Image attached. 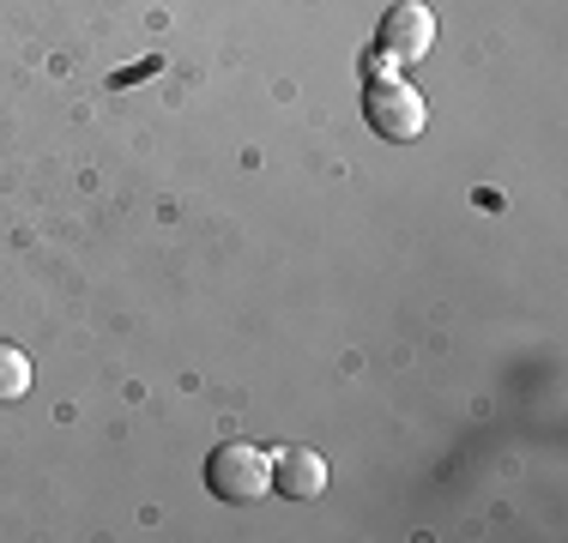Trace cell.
Instances as JSON below:
<instances>
[{"mask_svg":"<svg viewBox=\"0 0 568 543\" xmlns=\"http://www.w3.org/2000/svg\"><path fill=\"white\" fill-rule=\"evenodd\" d=\"M363 121H369V133H382V140H417L429 121V103L417 98L412 85H399V79H375L369 91H363Z\"/></svg>","mask_w":568,"mask_h":543,"instance_id":"cell-2","label":"cell"},{"mask_svg":"<svg viewBox=\"0 0 568 543\" xmlns=\"http://www.w3.org/2000/svg\"><path fill=\"white\" fill-rule=\"evenodd\" d=\"M382 49L394 54V61H424V54L436 49V12H429L424 0H399L382 19Z\"/></svg>","mask_w":568,"mask_h":543,"instance_id":"cell-3","label":"cell"},{"mask_svg":"<svg viewBox=\"0 0 568 543\" xmlns=\"http://www.w3.org/2000/svg\"><path fill=\"white\" fill-rule=\"evenodd\" d=\"M206 489L219 501H230V508L261 501L266 489H273V459L248 441H224V447H212V459H206Z\"/></svg>","mask_w":568,"mask_h":543,"instance_id":"cell-1","label":"cell"},{"mask_svg":"<svg viewBox=\"0 0 568 543\" xmlns=\"http://www.w3.org/2000/svg\"><path fill=\"white\" fill-rule=\"evenodd\" d=\"M363 66H369V85H375V79H394V66H399V61H394V54H387V49H375V54H369V61H363Z\"/></svg>","mask_w":568,"mask_h":543,"instance_id":"cell-6","label":"cell"},{"mask_svg":"<svg viewBox=\"0 0 568 543\" xmlns=\"http://www.w3.org/2000/svg\"><path fill=\"white\" fill-rule=\"evenodd\" d=\"M273 489L291 501H315L327 489V459L315 447H278L273 453Z\"/></svg>","mask_w":568,"mask_h":543,"instance_id":"cell-4","label":"cell"},{"mask_svg":"<svg viewBox=\"0 0 568 543\" xmlns=\"http://www.w3.org/2000/svg\"><path fill=\"white\" fill-rule=\"evenodd\" d=\"M31 392V357L19 345H0V404Z\"/></svg>","mask_w":568,"mask_h":543,"instance_id":"cell-5","label":"cell"}]
</instances>
